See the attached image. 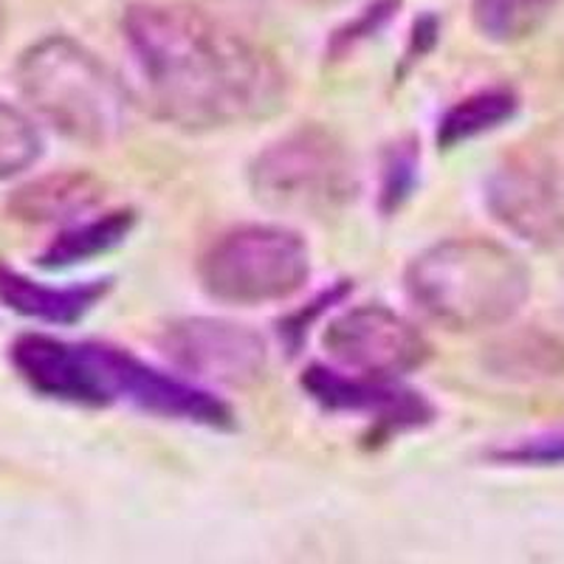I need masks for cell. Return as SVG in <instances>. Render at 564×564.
Segmentation results:
<instances>
[{
  "label": "cell",
  "mask_w": 564,
  "mask_h": 564,
  "mask_svg": "<svg viewBox=\"0 0 564 564\" xmlns=\"http://www.w3.org/2000/svg\"><path fill=\"white\" fill-rule=\"evenodd\" d=\"M122 32L144 97L175 128H240L285 108L280 59L204 9L141 0L124 12Z\"/></svg>",
  "instance_id": "cell-1"
},
{
  "label": "cell",
  "mask_w": 564,
  "mask_h": 564,
  "mask_svg": "<svg viewBox=\"0 0 564 564\" xmlns=\"http://www.w3.org/2000/svg\"><path fill=\"white\" fill-rule=\"evenodd\" d=\"M406 296L446 330H488L520 314L531 296V271L508 246L488 238H449L406 265Z\"/></svg>",
  "instance_id": "cell-2"
},
{
  "label": "cell",
  "mask_w": 564,
  "mask_h": 564,
  "mask_svg": "<svg viewBox=\"0 0 564 564\" xmlns=\"http://www.w3.org/2000/svg\"><path fill=\"white\" fill-rule=\"evenodd\" d=\"M20 97L65 139L108 148L130 122V97L113 70L83 43L52 34L20 54Z\"/></svg>",
  "instance_id": "cell-3"
},
{
  "label": "cell",
  "mask_w": 564,
  "mask_h": 564,
  "mask_svg": "<svg viewBox=\"0 0 564 564\" xmlns=\"http://www.w3.org/2000/svg\"><path fill=\"white\" fill-rule=\"evenodd\" d=\"M249 186L265 209L296 218H330L359 193L356 161L322 124H302L251 159Z\"/></svg>",
  "instance_id": "cell-4"
},
{
  "label": "cell",
  "mask_w": 564,
  "mask_h": 564,
  "mask_svg": "<svg viewBox=\"0 0 564 564\" xmlns=\"http://www.w3.org/2000/svg\"><path fill=\"white\" fill-rule=\"evenodd\" d=\"M198 280L212 300L226 305H274L305 289L311 280V249L285 226H238L206 246L198 260Z\"/></svg>",
  "instance_id": "cell-5"
},
{
  "label": "cell",
  "mask_w": 564,
  "mask_h": 564,
  "mask_svg": "<svg viewBox=\"0 0 564 564\" xmlns=\"http://www.w3.org/2000/svg\"><path fill=\"white\" fill-rule=\"evenodd\" d=\"M322 345L339 370L379 381H398L430 359L421 330L384 305L347 308L327 322Z\"/></svg>",
  "instance_id": "cell-6"
},
{
  "label": "cell",
  "mask_w": 564,
  "mask_h": 564,
  "mask_svg": "<svg viewBox=\"0 0 564 564\" xmlns=\"http://www.w3.org/2000/svg\"><path fill=\"white\" fill-rule=\"evenodd\" d=\"M12 365L37 395L63 404L110 406L119 401L108 345L26 334L12 345Z\"/></svg>",
  "instance_id": "cell-7"
},
{
  "label": "cell",
  "mask_w": 564,
  "mask_h": 564,
  "mask_svg": "<svg viewBox=\"0 0 564 564\" xmlns=\"http://www.w3.org/2000/svg\"><path fill=\"white\" fill-rule=\"evenodd\" d=\"M161 347L178 370L212 384H257L269 367V345L263 336L249 325L215 316L173 322L161 336Z\"/></svg>",
  "instance_id": "cell-8"
},
{
  "label": "cell",
  "mask_w": 564,
  "mask_h": 564,
  "mask_svg": "<svg viewBox=\"0 0 564 564\" xmlns=\"http://www.w3.org/2000/svg\"><path fill=\"white\" fill-rule=\"evenodd\" d=\"M488 209L508 231L533 246L564 243V200L547 173L531 161H511L488 181Z\"/></svg>",
  "instance_id": "cell-9"
},
{
  "label": "cell",
  "mask_w": 564,
  "mask_h": 564,
  "mask_svg": "<svg viewBox=\"0 0 564 564\" xmlns=\"http://www.w3.org/2000/svg\"><path fill=\"white\" fill-rule=\"evenodd\" d=\"M110 367H113L119 401H130L139 410L173 417V421L215 426V430L231 426L229 406L193 381L155 370L148 361L135 359L133 352L122 350V347H110Z\"/></svg>",
  "instance_id": "cell-10"
},
{
  "label": "cell",
  "mask_w": 564,
  "mask_h": 564,
  "mask_svg": "<svg viewBox=\"0 0 564 564\" xmlns=\"http://www.w3.org/2000/svg\"><path fill=\"white\" fill-rule=\"evenodd\" d=\"M302 387L325 410L370 415L390 430H410L432 417V406L417 392L404 390L395 381L352 376L339 367H308L302 376Z\"/></svg>",
  "instance_id": "cell-11"
},
{
  "label": "cell",
  "mask_w": 564,
  "mask_h": 564,
  "mask_svg": "<svg viewBox=\"0 0 564 564\" xmlns=\"http://www.w3.org/2000/svg\"><path fill=\"white\" fill-rule=\"evenodd\" d=\"M108 282H83V285H45L12 269H0V302L9 311L48 325H70L83 319L105 296Z\"/></svg>",
  "instance_id": "cell-12"
},
{
  "label": "cell",
  "mask_w": 564,
  "mask_h": 564,
  "mask_svg": "<svg viewBox=\"0 0 564 564\" xmlns=\"http://www.w3.org/2000/svg\"><path fill=\"white\" fill-rule=\"evenodd\" d=\"M102 189L88 175H54L23 186L12 200V215L29 224L70 220L85 209L97 206Z\"/></svg>",
  "instance_id": "cell-13"
},
{
  "label": "cell",
  "mask_w": 564,
  "mask_h": 564,
  "mask_svg": "<svg viewBox=\"0 0 564 564\" xmlns=\"http://www.w3.org/2000/svg\"><path fill=\"white\" fill-rule=\"evenodd\" d=\"M133 212L119 209L105 212V215L94 220L68 226L40 254V265H45V269H68V265L85 263L90 257L105 254L113 246L124 243V238L133 231Z\"/></svg>",
  "instance_id": "cell-14"
},
{
  "label": "cell",
  "mask_w": 564,
  "mask_h": 564,
  "mask_svg": "<svg viewBox=\"0 0 564 564\" xmlns=\"http://www.w3.org/2000/svg\"><path fill=\"white\" fill-rule=\"evenodd\" d=\"M517 108H520V99L511 88L475 90L443 113L437 124V144L443 150L460 148L466 141L506 124L508 119H513Z\"/></svg>",
  "instance_id": "cell-15"
},
{
  "label": "cell",
  "mask_w": 564,
  "mask_h": 564,
  "mask_svg": "<svg viewBox=\"0 0 564 564\" xmlns=\"http://www.w3.org/2000/svg\"><path fill=\"white\" fill-rule=\"evenodd\" d=\"M562 0H471V23L480 37L513 45L545 26Z\"/></svg>",
  "instance_id": "cell-16"
},
{
  "label": "cell",
  "mask_w": 564,
  "mask_h": 564,
  "mask_svg": "<svg viewBox=\"0 0 564 564\" xmlns=\"http://www.w3.org/2000/svg\"><path fill=\"white\" fill-rule=\"evenodd\" d=\"M43 153L37 124L12 102L0 99V181L26 173Z\"/></svg>",
  "instance_id": "cell-17"
},
{
  "label": "cell",
  "mask_w": 564,
  "mask_h": 564,
  "mask_svg": "<svg viewBox=\"0 0 564 564\" xmlns=\"http://www.w3.org/2000/svg\"><path fill=\"white\" fill-rule=\"evenodd\" d=\"M491 460L502 466H564V426L497 446Z\"/></svg>",
  "instance_id": "cell-18"
},
{
  "label": "cell",
  "mask_w": 564,
  "mask_h": 564,
  "mask_svg": "<svg viewBox=\"0 0 564 564\" xmlns=\"http://www.w3.org/2000/svg\"><path fill=\"white\" fill-rule=\"evenodd\" d=\"M417 153L415 150H392L390 164L384 167V186H381V198L384 206H395L398 200H404L412 193V184H415V164Z\"/></svg>",
  "instance_id": "cell-19"
},
{
  "label": "cell",
  "mask_w": 564,
  "mask_h": 564,
  "mask_svg": "<svg viewBox=\"0 0 564 564\" xmlns=\"http://www.w3.org/2000/svg\"><path fill=\"white\" fill-rule=\"evenodd\" d=\"M305 7H314V9H327V7H339L345 0H300Z\"/></svg>",
  "instance_id": "cell-20"
}]
</instances>
